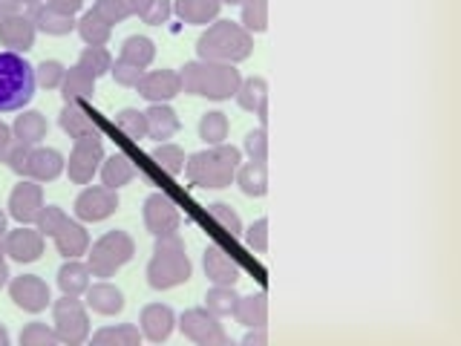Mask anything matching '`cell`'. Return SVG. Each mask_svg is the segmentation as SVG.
<instances>
[{"mask_svg":"<svg viewBox=\"0 0 461 346\" xmlns=\"http://www.w3.org/2000/svg\"><path fill=\"white\" fill-rule=\"evenodd\" d=\"M182 93L211 98V101H228L240 90V69L237 64H222V61H187L179 69Z\"/></svg>","mask_w":461,"mask_h":346,"instance_id":"obj_1","label":"cell"},{"mask_svg":"<svg viewBox=\"0 0 461 346\" xmlns=\"http://www.w3.org/2000/svg\"><path fill=\"white\" fill-rule=\"evenodd\" d=\"M242 162V150L234 144H211V148L191 153L185 159V177L191 179L196 187H211V191H220L228 187L237 177V168Z\"/></svg>","mask_w":461,"mask_h":346,"instance_id":"obj_2","label":"cell"},{"mask_svg":"<svg viewBox=\"0 0 461 346\" xmlns=\"http://www.w3.org/2000/svg\"><path fill=\"white\" fill-rule=\"evenodd\" d=\"M194 274V263L185 251V240L173 231V234L156 237L153 245V257L148 269H144V278H148V286L156 288V292H167V288H176L182 283L191 280Z\"/></svg>","mask_w":461,"mask_h":346,"instance_id":"obj_3","label":"cell"},{"mask_svg":"<svg viewBox=\"0 0 461 346\" xmlns=\"http://www.w3.org/2000/svg\"><path fill=\"white\" fill-rule=\"evenodd\" d=\"M254 52V35L242 23L234 21H220L208 23L205 32L196 41V55L199 61H222V64H240Z\"/></svg>","mask_w":461,"mask_h":346,"instance_id":"obj_4","label":"cell"},{"mask_svg":"<svg viewBox=\"0 0 461 346\" xmlns=\"http://www.w3.org/2000/svg\"><path fill=\"white\" fill-rule=\"evenodd\" d=\"M35 67L18 52H0V113H18L35 98Z\"/></svg>","mask_w":461,"mask_h":346,"instance_id":"obj_5","label":"cell"},{"mask_svg":"<svg viewBox=\"0 0 461 346\" xmlns=\"http://www.w3.org/2000/svg\"><path fill=\"white\" fill-rule=\"evenodd\" d=\"M133 257H136V240L127 231L113 228L86 249V266H90L93 278H115V271L124 269Z\"/></svg>","mask_w":461,"mask_h":346,"instance_id":"obj_6","label":"cell"},{"mask_svg":"<svg viewBox=\"0 0 461 346\" xmlns=\"http://www.w3.org/2000/svg\"><path fill=\"white\" fill-rule=\"evenodd\" d=\"M52 326L61 343L78 346L90 341V314L76 295H61V300H52Z\"/></svg>","mask_w":461,"mask_h":346,"instance_id":"obj_7","label":"cell"},{"mask_svg":"<svg viewBox=\"0 0 461 346\" xmlns=\"http://www.w3.org/2000/svg\"><path fill=\"white\" fill-rule=\"evenodd\" d=\"M101 162H104V141L101 136H84L76 139L67 159V177L72 185H90L98 173Z\"/></svg>","mask_w":461,"mask_h":346,"instance_id":"obj_8","label":"cell"},{"mask_svg":"<svg viewBox=\"0 0 461 346\" xmlns=\"http://www.w3.org/2000/svg\"><path fill=\"white\" fill-rule=\"evenodd\" d=\"M176 323L182 335L196 346H230V338L225 335L220 317L211 314L208 309H185Z\"/></svg>","mask_w":461,"mask_h":346,"instance_id":"obj_9","label":"cell"},{"mask_svg":"<svg viewBox=\"0 0 461 346\" xmlns=\"http://www.w3.org/2000/svg\"><path fill=\"white\" fill-rule=\"evenodd\" d=\"M76 220L81 223H101L119 211V191H113L107 185H86L76 196Z\"/></svg>","mask_w":461,"mask_h":346,"instance_id":"obj_10","label":"cell"},{"mask_svg":"<svg viewBox=\"0 0 461 346\" xmlns=\"http://www.w3.org/2000/svg\"><path fill=\"white\" fill-rule=\"evenodd\" d=\"M141 220L153 237H165V234H173V231H179L182 214H179V205L167 194H150L141 205Z\"/></svg>","mask_w":461,"mask_h":346,"instance_id":"obj_11","label":"cell"},{"mask_svg":"<svg viewBox=\"0 0 461 346\" xmlns=\"http://www.w3.org/2000/svg\"><path fill=\"white\" fill-rule=\"evenodd\" d=\"M9 297L18 309L29 312V314H38L47 306H52V292H50V283L38 278V274H21V278H12L9 280Z\"/></svg>","mask_w":461,"mask_h":346,"instance_id":"obj_12","label":"cell"},{"mask_svg":"<svg viewBox=\"0 0 461 346\" xmlns=\"http://www.w3.org/2000/svg\"><path fill=\"white\" fill-rule=\"evenodd\" d=\"M6 208H9V216H12L14 223L32 225V223H35V216H38V211L43 208V185L35 182V179H26V177H23L18 185L12 187Z\"/></svg>","mask_w":461,"mask_h":346,"instance_id":"obj_13","label":"cell"},{"mask_svg":"<svg viewBox=\"0 0 461 346\" xmlns=\"http://www.w3.org/2000/svg\"><path fill=\"white\" fill-rule=\"evenodd\" d=\"M43 237L38 228H29V225H21L14 231H6L4 234V245H6V257L14 260V263H35L43 254Z\"/></svg>","mask_w":461,"mask_h":346,"instance_id":"obj_14","label":"cell"},{"mask_svg":"<svg viewBox=\"0 0 461 346\" xmlns=\"http://www.w3.org/2000/svg\"><path fill=\"white\" fill-rule=\"evenodd\" d=\"M202 269H205V278L213 286H237V280L242 278L240 263L216 242H208L205 254H202Z\"/></svg>","mask_w":461,"mask_h":346,"instance_id":"obj_15","label":"cell"},{"mask_svg":"<svg viewBox=\"0 0 461 346\" xmlns=\"http://www.w3.org/2000/svg\"><path fill=\"white\" fill-rule=\"evenodd\" d=\"M136 90L141 98H148L150 105H162L182 93V81L176 69H150L144 72L141 81L136 84Z\"/></svg>","mask_w":461,"mask_h":346,"instance_id":"obj_16","label":"cell"},{"mask_svg":"<svg viewBox=\"0 0 461 346\" xmlns=\"http://www.w3.org/2000/svg\"><path fill=\"white\" fill-rule=\"evenodd\" d=\"M173 326H176V312H173L167 303H148L139 314L141 338H148L150 343L167 341L173 335Z\"/></svg>","mask_w":461,"mask_h":346,"instance_id":"obj_17","label":"cell"},{"mask_svg":"<svg viewBox=\"0 0 461 346\" xmlns=\"http://www.w3.org/2000/svg\"><path fill=\"white\" fill-rule=\"evenodd\" d=\"M35 35H38V29L26 12H14L0 23V43H4L9 52H18V55L29 52L35 47Z\"/></svg>","mask_w":461,"mask_h":346,"instance_id":"obj_18","label":"cell"},{"mask_svg":"<svg viewBox=\"0 0 461 346\" xmlns=\"http://www.w3.org/2000/svg\"><path fill=\"white\" fill-rule=\"evenodd\" d=\"M67 170V159L61 150L55 148H41V144H35L32 150H29V162H26V179H35V182H52L58 179L61 173Z\"/></svg>","mask_w":461,"mask_h":346,"instance_id":"obj_19","label":"cell"},{"mask_svg":"<svg viewBox=\"0 0 461 346\" xmlns=\"http://www.w3.org/2000/svg\"><path fill=\"white\" fill-rule=\"evenodd\" d=\"M29 18H32L35 29L43 35H52V38H61V35H69L72 29H76V14H64V12H55L50 9L43 0L38 4H29Z\"/></svg>","mask_w":461,"mask_h":346,"instance_id":"obj_20","label":"cell"},{"mask_svg":"<svg viewBox=\"0 0 461 346\" xmlns=\"http://www.w3.org/2000/svg\"><path fill=\"white\" fill-rule=\"evenodd\" d=\"M84 303H86V309H93L95 314L113 317L124 309V295L119 286L101 280V283H90V288L84 292Z\"/></svg>","mask_w":461,"mask_h":346,"instance_id":"obj_21","label":"cell"},{"mask_svg":"<svg viewBox=\"0 0 461 346\" xmlns=\"http://www.w3.org/2000/svg\"><path fill=\"white\" fill-rule=\"evenodd\" d=\"M55 240V249L61 257L67 260H76L81 254H86V249H90V234H86V228L81 220H64V225L58 228V234L52 237Z\"/></svg>","mask_w":461,"mask_h":346,"instance_id":"obj_22","label":"cell"},{"mask_svg":"<svg viewBox=\"0 0 461 346\" xmlns=\"http://www.w3.org/2000/svg\"><path fill=\"white\" fill-rule=\"evenodd\" d=\"M144 119H148V139L167 141L179 133V115L167 101H162V105H150L144 110Z\"/></svg>","mask_w":461,"mask_h":346,"instance_id":"obj_23","label":"cell"},{"mask_svg":"<svg viewBox=\"0 0 461 346\" xmlns=\"http://www.w3.org/2000/svg\"><path fill=\"white\" fill-rule=\"evenodd\" d=\"M58 127H61L69 139L98 136V124H95V119L78 105V101H72V105H64L61 115H58Z\"/></svg>","mask_w":461,"mask_h":346,"instance_id":"obj_24","label":"cell"},{"mask_svg":"<svg viewBox=\"0 0 461 346\" xmlns=\"http://www.w3.org/2000/svg\"><path fill=\"white\" fill-rule=\"evenodd\" d=\"M47 133H50V122H47V115L38 113V110H21V115L12 124V136L23 144H29V148L41 144L43 139H47Z\"/></svg>","mask_w":461,"mask_h":346,"instance_id":"obj_25","label":"cell"},{"mask_svg":"<svg viewBox=\"0 0 461 346\" xmlns=\"http://www.w3.org/2000/svg\"><path fill=\"white\" fill-rule=\"evenodd\" d=\"M58 288H61V295H76L81 297L86 288H90L93 283V271L86 263H81V260H67V263L58 269V278H55Z\"/></svg>","mask_w":461,"mask_h":346,"instance_id":"obj_26","label":"cell"},{"mask_svg":"<svg viewBox=\"0 0 461 346\" xmlns=\"http://www.w3.org/2000/svg\"><path fill=\"white\" fill-rule=\"evenodd\" d=\"M61 96H64V105H72V101H93L95 96V78L86 72L81 64L69 67L64 72V81H61Z\"/></svg>","mask_w":461,"mask_h":346,"instance_id":"obj_27","label":"cell"},{"mask_svg":"<svg viewBox=\"0 0 461 346\" xmlns=\"http://www.w3.org/2000/svg\"><path fill=\"white\" fill-rule=\"evenodd\" d=\"M222 4L220 0H176L173 12L182 23H194V26H208L220 18Z\"/></svg>","mask_w":461,"mask_h":346,"instance_id":"obj_28","label":"cell"},{"mask_svg":"<svg viewBox=\"0 0 461 346\" xmlns=\"http://www.w3.org/2000/svg\"><path fill=\"white\" fill-rule=\"evenodd\" d=\"M98 173H101V185L113 187V191H122L124 185L133 182L136 168H133V162H130L124 153H113V156L104 159V162H101Z\"/></svg>","mask_w":461,"mask_h":346,"instance_id":"obj_29","label":"cell"},{"mask_svg":"<svg viewBox=\"0 0 461 346\" xmlns=\"http://www.w3.org/2000/svg\"><path fill=\"white\" fill-rule=\"evenodd\" d=\"M76 32L81 35L86 47H107L113 38V23H107L95 9H90L76 21Z\"/></svg>","mask_w":461,"mask_h":346,"instance_id":"obj_30","label":"cell"},{"mask_svg":"<svg viewBox=\"0 0 461 346\" xmlns=\"http://www.w3.org/2000/svg\"><path fill=\"white\" fill-rule=\"evenodd\" d=\"M234 182L240 185V191L245 196H266V191H268V168H266V162H254V159H251V162L240 165Z\"/></svg>","mask_w":461,"mask_h":346,"instance_id":"obj_31","label":"cell"},{"mask_svg":"<svg viewBox=\"0 0 461 346\" xmlns=\"http://www.w3.org/2000/svg\"><path fill=\"white\" fill-rule=\"evenodd\" d=\"M237 323H242L245 329H254V326H266L268 323V297L263 292L249 295V297H240L237 300V309H234Z\"/></svg>","mask_w":461,"mask_h":346,"instance_id":"obj_32","label":"cell"},{"mask_svg":"<svg viewBox=\"0 0 461 346\" xmlns=\"http://www.w3.org/2000/svg\"><path fill=\"white\" fill-rule=\"evenodd\" d=\"M95 346H139L141 343V329L133 323H119V326H104L95 335H90Z\"/></svg>","mask_w":461,"mask_h":346,"instance_id":"obj_33","label":"cell"},{"mask_svg":"<svg viewBox=\"0 0 461 346\" xmlns=\"http://www.w3.org/2000/svg\"><path fill=\"white\" fill-rule=\"evenodd\" d=\"M150 159L158 170L167 173V177H179V173H185V150L173 141H158L150 150Z\"/></svg>","mask_w":461,"mask_h":346,"instance_id":"obj_34","label":"cell"},{"mask_svg":"<svg viewBox=\"0 0 461 346\" xmlns=\"http://www.w3.org/2000/svg\"><path fill=\"white\" fill-rule=\"evenodd\" d=\"M119 58H124V61L136 64L141 69H148L153 64V58H156V43L148 35H130L122 43V55Z\"/></svg>","mask_w":461,"mask_h":346,"instance_id":"obj_35","label":"cell"},{"mask_svg":"<svg viewBox=\"0 0 461 346\" xmlns=\"http://www.w3.org/2000/svg\"><path fill=\"white\" fill-rule=\"evenodd\" d=\"M228 130H230V122H228V115L222 110H208V113H202V119H199V139L208 144H222L228 139Z\"/></svg>","mask_w":461,"mask_h":346,"instance_id":"obj_36","label":"cell"},{"mask_svg":"<svg viewBox=\"0 0 461 346\" xmlns=\"http://www.w3.org/2000/svg\"><path fill=\"white\" fill-rule=\"evenodd\" d=\"M115 130L130 141H141L148 139V119H144V110L136 107H124L115 113Z\"/></svg>","mask_w":461,"mask_h":346,"instance_id":"obj_37","label":"cell"},{"mask_svg":"<svg viewBox=\"0 0 461 346\" xmlns=\"http://www.w3.org/2000/svg\"><path fill=\"white\" fill-rule=\"evenodd\" d=\"M237 105L249 113H257V107L263 105L268 98V81L259 78V76H251V78H242L240 81V90H237Z\"/></svg>","mask_w":461,"mask_h":346,"instance_id":"obj_38","label":"cell"},{"mask_svg":"<svg viewBox=\"0 0 461 346\" xmlns=\"http://www.w3.org/2000/svg\"><path fill=\"white\" fill-rule=\"evenodd\" d=\"M237 288L234 286H213L205 292V309L216 317H230L237 309Z\"/></svg>","mask_w":461,"mask_h":346,"instance_id":"obj_39","label":"cell"},{"mask_svg":"<svg viewBox=\"0 0 461 346\" xmlns=\"http://www.w3.org/2000/svg\"><path fill=\"white\" fill-rule=\"evenodd\" d=\"M113 61L115 58L104 50V47H84L81 55H78V64L90 72V76L98 81L101 76H110V69H113Z\"/></svg>","mask_w":461,"mask_h":346,"instance_id":"obj_40","label":"cell"},{"mask_svg":"<svg viewBox=\"0 0 461 346\" xmlns=\"http://www.w3.org/2000/svg\"><path fill=\"white\" fill-rule=\"evenodd\" d=\"M242 29H249L251 35H259L268 29V0H245L242 4Z\"/></svg>","mask_w":461,"mask_h":346,"instance_id":"obj_41","label":"cell"},{"mask_svg":"<svg viewBox=\"0 0 461 346\" xmlns=\"http://www.w3.org/2000/svg\"><path fill=\"white\" fill-rule=\"evenodd\" d=\"M208 216L225 231V234H230V237H240V234H242V220H240V214H237L234 208H230L228 202H211V205H208Z\"/></svg>","mask_w":461,"mask_h":346,"instance_id":"obj_42","label":"cell"},{"mask_svg":"<svg viewBox=\"0 0 461 346\" xmlns=\"http://www.w3.org/2000/svg\"><path fill=\"white\" fill-rule=\"evenodd\" d=\"M21 346H58L61 341H58V332L55 326H47V323H41V321H32V323H26L21 329Z\"/></svg>","mask_w":461,"mask_h":346,"instance_id":"obj_43","label":"cell"},{"mask_svg":"<svg viewBox=\"0 0 461 346\" xmlns=\"http://www.w3.org/2000/svg\"><path fill=\"white\" fill-rule=\"evenodd\" d=\"M64 72H67V67L61 61H55V58H43V61L35 67V84L43 86V90H58L64 81Z\"/></svg>","mask_w":461,"mask_h":346,"instance_id":"obj_44","label":"cell"},{"mask_svg":"<svg viewBox=\"0 0 461 346\" xmlns=\"http://www.w3.org/2000/svg\"><path fill=\"white\" fill-rule=\"evenodd\" d=\"M29 150H32L29 144H23V141H18L12 136V141L6 144L4 150H0V162H4L12 173H21V177H23L26 162H29Z\"/></svg>","mask_w":461,"mask_h":346,"instance_id":"obj_45","label":"cell"},{"mask_svg":"<svg viewBox=\"0 0 461 346\" xmlns=\"http://www.w3.org/2000/svg\"><path fill=\"white\" fill-rule=\"evenodd\" d=\"M64 220H67V211L61 208V205H43L41 211H38V216H35V228L41 231L43 237H55L58 234V228L64 225Z\"/></svg>","mask_w":461,"mask_h":346,"instance_id":"obj_46","label":"cell"},{"mask_svg":"<svg viewBox=\"0 0 461 346\" xmlns=\"http://www.w3.org/2000/svg\"><path fill=\"white\" fill-rule=\"evenodd\" d=\"M242 150L249 153L254 162H266V159H268V133H266V127L249 130L245 139H242Z\"/></svg>","mask_w":461,"mask_h":346,"instance_id":"obj_47","label":"cell"},{"mask_svg":"<svg viewBox=\"0 0 461 346\" xmlns=\"http://www.w3.org/2000/svg\"><path fill=\"white\" fill-rule=\"evenodd\" d=\"M110 76L115 78V84H119V86H136L141 81V76H144V69L136 67V64H130V61H124V58H115Z\"/></svg>","mask_w":461,"mask_h":346,"instance_id":"obj_48","label":"cell"},{"mask_svg":"<svg viewBox=\"0 0 461 346\" xmlns=\"http://www.w3.org/2000/svg\"><path fill=\"white\" fill-rule=\"evenodd\" d=\"M245 245H249L251 251H259V254L268 251V220L266 216H259V220H254L249 225V231H245Z\"/></svg>","mask_w":461,"mask_h":346,"instance_id":"obj_49","label":"cell"},{"mask_svg":"<svg viewBox=\"0 0 461 346\" xmlns=\"http://www.w3.org/2000/svg\"><path fill=\"white\" fill-rule=\"evenodd\" d=\"M93 9H95L107 23H113V26L130 18V9H127L124 0H95Z\"/></svg>","mask_w":461,"mask_h":346,"instance_id":"obj_50","label":"cell"},{"mask_svg":"<svg viewBox=\"0 0 461 346\" xmlns=\"http://www.w3.org/2000/svg\"><path fill=\"white\" fill-rule=\"evenodd\" d=\"M170 14H173L170 0H150L148 9H144V14H141V21L150 23V26H162V23H167Z\"/></svg>","mask_w":461,"mask_h":346,"instance_id":"obj_51","label":"cell"},{"mask_svg":"<svg viewBox=\"0 0 461 346\" xmlns=\"http://www.w3.org/2000/svg\"><path fill=\"white\" fill-rule=\"evenodd\" d=\"M50 9L55 12H64V14H78L81 6H84V0H43Z\"/></svg>","mask_w":461,"mask_h":346,"instance_id":"obj_52","label":"cell"},{"mask_svg":"<svg viewBox=\"0 0 461 346\" xmlns=\"http://www.w3.org/2000/svg\"><path fill=\"white\" fill-rule=\"evenodd\" d=\"M268 335H266V326H254L249 329V335L242 338V346H266Z\"/></svg>","mask_w":461,"mask_h":346,"instance_id":"obj_53","label":"cell"},{"mask_svg":"<svg viewBox=\"0 0 461 346\" xmlns=\"http://www.w3.org/2000/svg\"><path fill=\"white\" fill-rule=\"evenodd\" d=\"M124 4H127V9H130V18H141L150 0H124Z\"/></svg>","mask_w":461,"mask_h":346,"instance_id":"obj_54","label":"cell"},{"mask_svg":"<svg viewBox=\"0 0 461 346\" xmlns=\"http://www.w3.org/2000/svg\"><path fill=\"white\" fill-rule=\"evenodd\" d=\"M9 141H12V127L6 122H0V150H4Z\"/></svg>","mask_w":461,"mask_h":346,"instance_id":"obj_55","label":"cell"},{"mask_svg":"<svg viewBox=\"0 0 461 346\" xmlns=\"http://www.w3.org/2000/svg\"><path fill=\"white\" fill-rule=\"evenodd\" d=\"M14 12H21L18 6H12V4H4V0H0V23H4L9 14H14Z\"/></svg>","mask_w":461,"mask_h":346,"instance_id":"obj_56","label":"cell"},{"mask_svg":"<svg viewBox=\"0 0 461 346\" xmlns=\"http://www.w3.org/2000/svg\"><path fill=\"white\" fill-rule=\"evenodd\" d=\"M9 280H12V274H9V266H6V263H0V288H4V286H9Z\"/></svg>","mask_w":461,"mask_h":346,"instance_id":"obj_57","label":"cell"},{"mask_svg":"<svg viewBox=\"0 0 461 346\" xmlns=\"http://www.w3.org/2000/svg\"><path fill=\"white\" fill-rule=\"evenodd\" d=\"M9 341H12V338H9V329H6L4 323H0V346H9Z\"/></svg>","mask_w":461,"mask_h":346,"instance_id":"obj_58","label":"cell"},{"mask_svg":"<svg viewBox=\"0 0 461 346\" xmlns=\"http://www.w3.org/2000/svg\"><path fill=\"white\" fill-rule=\"evenodd\" d=\"M6 220H9V216H6V211H0V237L6 234Z\"/></svg>","mask_w":461,"mask_h":346,"instance_id":"obj_59","label":"cell"},{"mask_svg":"<svg viewBox=\"0 0 461 346\" xmlns=\"http://www.w3.org/2000/svg\"><path fill=\"white\" fill-rule=\"evenodd\" d=\"M220 4H222V6H242L245 0H220Z\"/></svg>","mask_w":461,"mask_h":346,"instance_id":"obj_60","label":"cell"},{"mask_svg":"<svg viewBox=\"0 0 461 346\" xmlns=\"http://www.w3.org/2000/svg\"><path fill=\"white\" fill-rule=\"evenodd\" d=\"M0 263H6V245H4V237H0Z\"/></svg>","mask_w":461,"mask_h":346,"instance_id":"obj_61","label":"cell"},{"mask_svg":"<svg viewBox=\"0 0 461 346\" xmlns=\"http://www.w3.org/2000/svg\"><path fill=\"white\" fill-rule=\"evenodd\" d=\"M4 4H12V6H18V9H23V0H4Z\"/></svg>","mask_w":461,"mask_h":346,"instance_id":"obj_62","label":"cell"},{"mask_svg":"<svg viewBox=\"0 0 461 346\" xmlns=\"http://www.w3.org/2000/svg\"><path fill=\"white\" fill-rule=\"evenodd\" d=\"M23 4H38V0H23Z\"/></svg>","mask_w":461,"mask_h":346,"instance_id":"obj_63","label":"cell"}]
</instances>
